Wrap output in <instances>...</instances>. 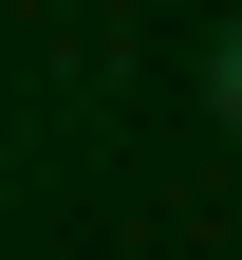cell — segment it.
<instances>
[{"label": "cell", "mask_w": 242, "mask_h": 260, "mask_svg": "<svg viewBox=\"0 0 242 260\" xmlns=\"http://www.w3.org/2000/svg\"><path fill=\"white\" fill-rule=\"evenodd\" d=\"M205 112H242V19H224V38H205Z\"/></svg>", "instance_id": "obj_1"}]
</instances>
